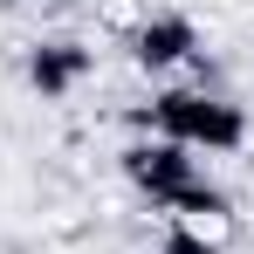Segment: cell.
<instances>
[{"label": "cell", "mask_w": 254, "mask_h": 254, "mask_svg": "<svg viewBox=\"0 0 254 254\" xmlns=\"http://www.w3.org/2000/svg\"><path fill=\"white\" fill-rule=\"evenodd\" d=\"M83 69H89V55H83L76 42H42V48H35V62H28V83L42 89V96H62Z\"/></svg>", "instance_id": "277c9868"}, {"label": "cell", "mask_w": 254, "mask_h": 254, "mask_svg": "<svg viewBox=\"0 0 254 254\" xmlns=\"http://www.w3.org/2000/svg\"><path fill=\"white\" fill-rule=\"evenodd\" d=\"M165 254H213L199 234H186V227H172V241H165Z\"/></svg>", "instance_id": "5b68a950"}, {"label": "cell", "mask_w": 254, "mask_h": 254, "mask_svg": "<svg viewBox=\"0 0 254 254\" xmlns=\"http://www.w3.org/2000/svg\"><path fill=\"white\" fill-rule=\"evenodd\" d=\"M124 172H130V186H144L158 206H179L192 186H199V165H192V151L186 144H130L124 151Z\"/></svg>", "instance_id": "7a4b0ae2"}, {"label": "cell", "mask_w": 254, "mask_h": 254, "mask_svg": "<svg viewBox=\"0 0 254 254\" xmlns=\"http://www.w3.org/2000/svg\"><path fill=\"white\" fill-rule=\"evenodd\" d=\"M144 124L158 130L165 144H186V151H234V144L248 137L241 103L206 96V89H165V96H151Z\"/></svg>", "instance_id": "6da1fadb"}, {"label": "cell", "mask_w": 254, "mask_h": 254, "mask_svg": "<svg viewBox=\"0 0 254 254\" xmlns=\"http://www.w3.org/2000/svg\"><path fill=\"white\" fill-rule=\"evenodd\" d=\"M199 48V28L186 21V14H151L137 35H130V55H137V69H172V62H186Z\"/></svg>", "instance_id": "3957f363"}]
</instances>
